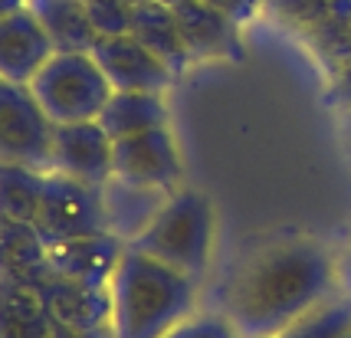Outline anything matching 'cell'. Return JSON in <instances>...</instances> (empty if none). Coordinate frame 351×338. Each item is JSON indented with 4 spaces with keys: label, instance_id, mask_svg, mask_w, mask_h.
Here are the masks:
<instances>
[{
    "label": "cell",
    "instance_id": "1",
    "mask_svg": "<svg viewBox=\"0 0 351 338\" xmlns=\"http://www.w3.org/2000/svg\"><path fill=\"white\" fill-rule=\"evenodd\" d=\"M335 256L312 237H279L233 273L223 315L243 338H276L328 302Z\"/></svg>",
    "mask_w": 351,
    "mask_h": 338
},
{
    "label": "cell",
    "instance_id": "2",
    "mask_svg": "<svg viewBox=\"0 0 351 338\" xmlns=\"http://www.w3.org/2000/svg\"><path fill=\"white\" fill-rule=\"evenodd\" d=\"M108 295L112 338H165L194 312L197 279L128 243L108 279Z\"/></svg>",
    "mask_w": 351,
    "mask_h": 338
},
{
    "label": "cell",
    "instance_id": "3",
    "mask_svg": "<svg viewBox=\"0 0 351 338\" xmlns=\"http://www.w3.org/2000/svg\"><path fill=\"white\" fill-rule=\"evenodd\" d=\"M132 246L168 263L171 269L184 276L200 279L210 266V250H214V200L197 187L174 191L148 224V230Z\"/></svg>",
    "mask_w": 351,
    "mask_h": 338
},
{
    "label": "cell",
    "instance_id": "4",
    "mask_svg": "<svg viewBox=\"0 0 351 338\" xmlns=\"http://www.w3.org/2000/svg\"><path fill=\"white\" fill-rule=\"evenodd\" d=\"M30 89L56 125L99 119L108 95L115 93L92 53H53L30 79Z\"/></svg>",
    "mask_w": 351,
    "mask_h": 338
},
{
    "label": "cell",
    "instance_id": "5",
    "mask_svg": "<svg viewBox=\"0 0 351 338\" xmlns=\"http://www.w3.org/2000/svg\"><path fill=\"white\" fill-rule=\"evenodd\" d=\"M53 128L30 86L0 79V165L53 171Z\"/></svg>",
    "mask_w": 351,
    "mask_h": 338
},
{
    "label": "cell",
    "instance_id": "6",
    "mask_svg": "<svg viewBox=\"0 0 351 338\" xmlns=\"http://www.w3.org/2000/svg\"><path fill=\"white\" fill-rule=\"evenodd\" d=\"M33 227L40 230L46 246L86 237V233H106V207H102V187L76 181L69 174L49 171L43 187V200Z\"/></svg>",
    "mask_w": 351,
    "mask_h": 338
},
{
    "label": "cell",
    "instance_id": "7",
    "mask_svg": "<svg viewBox=\"0 0 351 338\" xmlns=\"http://www.w3.org/2000/svg\"><path fill=\"white\" fill-rule=\"evenodd\" d=\"M112 174L122 181H132V184L168 191V194L181 191L184 161L168 125L115 141L112 145Z\"/></svg>",
    "mask_w": 351,
    "mask_h": 338
},
{
    "label": "cell",
    "instance_id": "8",
    "mask_svg": "<svg viewBox=\"0 0 351 338\" xmlns=\"http://www.w3.org/2000/svg\"><path fill=\"white\" fill-rule=\"evenodd\" d=\"M23 286H30L43 299V306L69 328L92 332V335H112V295H108V286H92V282H82V279L62 276L53 266H46L43 273L27 279Z\"/></svg>",
    "mask_w": 351,
    "mask_h": 338
},
{
    "label": "cell",
    "instance_id": "9",
    "mask_svg": "<svg viewBox=\"0 0 351 338\" xmlns=\"http://www.w3.org/2000/svg\"><path fill=\"white\" fill-rule=\"evenodd\" d=\"M89 53L102 66L115 93H165L174 82V73L132 33L99 36Z\"/></svg>",
    "mask_w": 351,
    "mask_h": 338
},
{
    "label": "cell",
    "instance_id": "10",
    "mask_svg": "<svg viewBox=\"0 0 351 338\" xmlns=\"http://www.w3.org/2000/svg\"><path fill=\"white\" fill-rule=\"evenodd\" d=\"M108 132L95 122H62L53 128V171L102 187L112 178Z\"/></svg>",
    "mask_w": 351,
    "mask_h": 338
},
{
    "label": "cell",
    "instance_id": "11",
    "mask_svg": "<svg viewBox=\"0 0 351 338\" xmlns=\"http://www.w3.org/2000/svg\"><path fill=\"white\" fill-rule=\"evenodd\" d=\"M0 338H112V335H92V332L69 328L43 306V299L30 286L0 276Z\"/></svg>",
    "mask_w": 351,
    "mask_h": 338
},
{
    "label": "cell",
    "instance_id": "12",
    "mask_svg": "<svg viewBox=\"0 0 351 338\" xmlns=\"http://www.w3.org/2000/svg\"><path fill=\"white\" fill-rule=\"evenodd\" d=\"M56 49L40 20L23 7L0 16V79L30 86V79L46 66Z\"/></svg>",
    "mask_w": 351,
    "mask_h": 338
},
{
    "label": "cell",
    "instance_id": "13",
    "mask_svg": "<svg viewBox=\"0 0 351 338\" xmlns=\"http://www.w3.org/2000/svg\"><path fill=\"white\" fill-rule=\"evenodd\" d=\"M178 27H181L184 47L191 60H240V30L237 20L217 10L207 0H184L174 7Z\"/></svg>",
    "mask_w": 351,
    "mask_h": 338
},
{
    "label": "cell",
    "instance_id": "14",
    "mask_svg": "<svg viewBox=\"0 0 351 338\" xmlns=\"http://www.w3.org/2000/svg\"><path fill=\"white\" fill-rule=\"evenodd\" d=\"M125 240L115 233H86V237H73L62 243L49 246V266L62 273V276L82 279L92 286H108V279L115 273V266L125 253Z\"/></svg>",
    "mask_w": 351,
    "mask_h": 338
},
{
    "label": "cell",
    "instance_id": "15",
    "mask_svg": "<svg viewBox=\"0 0 351 338\" xmlns=\"http://www.w3.org/2000/svg\"><path fill=\"white\" fill-rule=\"evenodd\" d=\"M168 197V191L132 184V181H122V178L112 174L102 184V207H106L108 233H115L125 243H135L138 237L148 230V224L158 217V210L165 207Z\"/></svg>",
    "mask_w": 351,
    "mask_h": 338
},
{
    "label": "cell",
    "instance_id": "16",
    "mask_svg": "<svg viewBox=\"0 0 351 338\" xmlns=\"http://www.w3.org/2000/svg\"><path fill=\"white\" fill-rule=\"evenodd\" d=\"M27 10L40 20L56 53H89L99 40L86 0H27Z\"/></svg>",
    "mask_w": 351,
    "mask_h": 338
},
{
    "label": "cell",
    "instance_id": "17",
    "mask_svg": "<svg viewBox=\"0 0 351 338\" xmlns=\"http://www.w3.org/2000/svg\"><path fill=\"white\" fill-rule=\"evenodd\" d=\"M132 36L141 40L158 60L168 66L171 73H184L191 53L184 47V36H181V27H178V16H174V7L161 3V0L138 3L135 16H132Z\"/></svg>",
    "mask_w": 351,
    "mask_h": 338
},
{
    "label": "cell",
    "instance_id": "18",
    "mask_svg": "<svg viewBox=\"0 0 351 338\" xmlns=\"http://www.w3.org/2000/svg\"><path fill=\"white\" fill-rule=\"evenodd\" d=\"M95 122L108 132V138L119 141L168 125V102L165 93H112Z\"/></svg>",
    "mask_w": 351,
    "mask_h": 338
},
{
    "label": "cell",
    "instance_id": "19",
    "mask_svg": "<svg viewBox=\"0 0 351 338\" xmlns=\"http://www.w3.org/2000/svg\"><path fill=\"white\" fill-rule=\"evenodd\" d=\"M49 266V246L27 220L0 217V276L27 282Z\"/></svg>",
    "mask_w": 351,
    "mask_h": 338
},
{
    "label": "cell",
    "instance_id": "20",
    "mask_svg": "<svg viewBox=\"0 0 351 338\" xmlns=\"http://www.w3.org/2000/svg\"><path fill=\"white\" fill-rule=\"evenodd\" d=\"M46 174L27 165H0V217L7 220H36L40 200H43Z\"/></svg>",
    "mask_w": 351,
    "mask_h": 338
},
{
    "label": "cell",
    "instance_id": "21",
    "mask_svg": "<svg viewBox=\"0 0 351 338\" xmlns=\"http://www.w3.org/2000/svg\"><path fill=\"white\" fill-rule=\"evenodd\" d=\"M351 328V299H328L308 319L276 338H338Z\"/></svg>",
    "mask_w": 351,
    "mask_h": 338
},
{
    "label": "cell",
    "instance_id": "22",
    "mask_svg": "<svg viewBox=\"0 0 351 338\" xmlns=\"http://www.w3.org/2000/svg\"><path fill=\"white\" fill-rule=\"evenodd\" d=\"M86 10H89L92 30L99 36H125V33H132L135 7L128 0H86Z\"/></svg>",
    "mask_w": 351,
    "mask_h": 338
},
{
    "label": "cell",
    "instance_id": "23",
    "mask_svg": "<svg viewBox=\"0 0 351 338\" xmlns=\"http://www.w3.org/2000/svg\"><path fill=\"white\" fill-rule=\"evenodd\" d=\"M165 338H243L223 312H191Z\"/></svg>",
    "mask_w": 351,
    "mask_h": 338
},
{
    "label": "cell",
    "instance_id": "24",
    "mask_svg": "<svg viewBox=\"0 0 351 338\" xmlns=\"http://www.w3.org/2000/svg\"><path fill=\"white\" fill-rule=\"evenodd\" d=\"M263 7L276 20H286L292 27H308V30L328 16V3L325 0H263Z\"/></svg>",
    "mask_w": 351,
    "mask_h": 338
},
{
    "label": "cell",
    "instance_id": "25",
    "mask_svg": "<svg viewBox=\"0 0 351 338\" xmlns=\"http://www.w3.org/2000/svg\"><path fill=\"white\" fill-rule=\"evenodd\" d=\"M332 108L338 112H351V60L335 66V76H332V86H328V99H325Z\"/></svg>",
    "mask_w": 351,
    "mask_h": 338
},
{
    "label": "cell",
    "instance_id": "26",
    "mask_svg": "<svg viewBox=\"0 0 351 338\" xmlns=\"http://www.w3.org/2000/svg\"><path fill=\"white\" fill-rule=\"evenodd\" d=\"M207 3H214L217 10H223L227 16H233L237 23H240V20H250V16L263 7V0H207Z\"/></svg>",
    "mask_w": 351,
    "mask_h": 338
},
{
    "label": "cell",
    "instance_id": "27",
    "mask_svg": "<svg viewBox=\"0 0 351 338\" xmlns=\"http://www.w3.org/2000/svg\"><path fill=\"white\" fill-rule=\"evenodd\" d=\"M335 273H338V286L351 295V237L345 240L341 253L335 256Z\"/></svg>",
    "mask_w": 351,
    "mask_h": 338
},
{
    "label": "cell",
    "instance_id": "28",
    "mask_svg": "<svg viewBox=\"0 0 351 338\" xmlns=\"http://www.w3.org/2000/svg\"><path fill=\"white\" fill-rule=\"evenodd\" d=\"M325 3H328V16L348 27L351 23V0H325Z\"/></svg>",
    "mask_w": 351,
    "mask_h": 338
},
{
    "label": "cell",
    "instance_id": "29",
    "mask_svg": "<svg viewBox=\"0 0 351 338\" xmlns=\"http://www.w3.org/2000/svg\"><path fill=\"white\" fill-rule=\"evenodd\" d=\"M341 141H345L348 158H351V112H341Z\"/></svg>",
    "mask_w": 351,
    "mask_h": 338
},
{
    "label": "cell",
    "instance_id": "30",
    "mask_svg": "<svg viewBox=\"0 0 351 338\" xmlns=\"http://www.w3.org/2000/svg\"><path fill=\"white\" fill-rule=\"evenodd\" d=\"M27 0H0V16L3 14H14V10H23Z\"/></svg>",
    "mask_w": 351,
    "mask_h": 338
},
{
    "label": "cell",
    "instance_id": "31",
    "mask_svg": "<svg viewBox=\"0 0 351 338\" xmlns=\"http://www.w3.org/2000/svg\"><path fill=\"white\" fill-rule=\"evenodd\" d=\"M161 3H168V7H181L184 0H161Z\"/></svg>",
    "mask_w": 351,
    "mask_h": 338
},
{
    "label": "cell",
    "instance_id": "32",
    "mask_svg": "<svg viewBox=\"0 0 351 338\" xmlns=\"http://www.w3.org/2000/svg\"><path fill=\"white\" fill-rule=\"evenodd\" d=\"M128 3H132V7H138V3H148V0H128Z\"/></svg>",
    "mask_w": 351,
    "mask_h": 338
},
{
    "label": "cell",
    "instance_id": "33",
    "mask_svg": "<svg viewBox=\"0 0 351 338\" xmlns=\"http://www.w3.org/2000/svg\"><path fill=\"white\" fill-rule=\"evenodd\" d=\"M338 338H351V328H348V332H345V335H338Z\"/></svg>",
    "mask_w": 351,
    "mask_h": 338
},
{
    "label": "cell",
    "instance_id": "34",
    "mask_svg": "<svg viewBox=\"0 0 351 338\" xmlns=\"http://www.w3.org/2000/svg\"><path fill=\"white\" fill-rule=\"evenodd\" d=\"M348 36H351V23H348Z\"/></svg>",
    "mask_w": 351,
    "mask_h": 338
}]
</instances>
